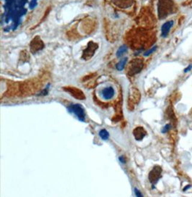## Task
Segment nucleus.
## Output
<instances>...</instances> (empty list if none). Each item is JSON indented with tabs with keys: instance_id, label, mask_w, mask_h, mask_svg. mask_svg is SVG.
Wrapping results in <instances>:
<instances>
[{
	"instance_id": "nucleus-12",
	"label": "nucleus",
	"mask_w": 192,
	"mask_h": 197,
	"mask_svg": "<svg viewBox=\"0 0 192 197\" xmlns=\"http://www.w3.org/2000/svg\"><path fill=\"white\" fill-rule=\"evenodd\" d=\"M99 135H100V137L103 140H107L109 138V136H110L107 131H106L105 129H103L99 131Z\"/></svg>"
},
{
	"instance_id": "nucleus-10",
	"label": "nucleus",
	"mask_w": 192,
	"mask_h": 197,
	"mask_svg": "<svg viewBox=\"0 0 192 197\" xmlns=\"http://www.w3.org/2000/svg\"><path fill=\"white\" fill-rule=\"evenodd\" d=\"M127 61H128V58H127V57H124V58L121 59V60L118 62V64L117 65V70H122L123 69H124V68L125 67Z\"/></svg>"
},
{
	"instance_id": "nucleus-7",
	"label": "nucleus",
	"mask_w": 192,
	"mask_h": 197,
	"mask_svg": "<svg viewBox=\"0 0 192 197\" xmlns=\"http://www.w3.org/2000/svg\"><path fill=\"white\" fill-rule=\"evenodd\" d=\"M38 38L36 37L32 40L31 43V50L32 52L38 51L43 48V43L41 39H38Z\"/></svg>"
},
{
	"instance_id": "nucleus-1",
	"label": "nucleus",
	"mask_w": 192,
	"mask_h": 197,
	"mask_svg": "<svg viewBox=\"0 0 192 197\" xmlns=\"http://www.w3.org/2000/svg\"><path fill=\"white\" fill-rule=\"evenodd\" d=\"M174 4L172 0H159L158 12L160 19H165L173 12Z\"/></svg>"
},
{
	"instance_id": "nucleus-4",
	"label": "nucleus",
	"mask_w": 192,
	"mask_h": 197,
	"mask_svg": "<svg viewBox=\"0 0 192 197\" xmlns=\"http://www.w3.org/2000/svg\"><path fill=\"white\" fill-rule=\"evenodd\" d=\"M161 172H162V169L159 166H155L153 169L150 172L149 180L153 185H155L160 179L161 177Z\"/></svg>"
},
{
	"instance_id": "nucleus-6",
	"label": "nucleus",
	"mask_w": 192,
	"mask_h": 197,
	"mask_svg": "<svg viewBox=\"0 0 192 197\" xmlns=\"http://www.w3.org/2000/svg\"><path fill=\"white\" fill-rule=\"evenodd\" d=\"M173 25V21H168L161 28V36L163 37H166L169 33L170 30Z\"/></svg>"
},
{
	"instance_id": "nucleus-11",
	"label": "nucleus",
	"mask_w": 192,
	"mask_h": 197,
	"mask_svg": "<svg viewBox=\"0 0 192 197\" xmlns=\"http://www.w3.org/2000/svg\"><path fill=\"white\" fill-rule=\"evenodd\" d=\"M127 50H128V48H127L126 46H124H124L120 47L117 52V57H122V56L127 52Z\"/></svg>"
},
{
	"instance_id": "nucleus-3",
	"label": "nucleus",
	"mask_w": 192,
	"mask_h": 197,
	"mask_svg": "<svg viewBox=\"0 0 192 197\" xmlns=\"http://www.w3.org/2000/svg\"><path fill=\"white\" fill-rule=\"evenodd\" d=\"M68 111L71 113H73L76 115V117L79 118V120L84 121L85 120V112L84 109L81 105L74 104L71 105L68 108Z\"/></svg>"
},
{
	"instance_id": "nucleus-17",
	"label": "nucleus",
	"mask_w": 192,
	"mask_h": 197,
	"mask_svg": "<svg viewBox=\"0 0 192 197\" xmlns=\"http://www.w3.org/2000/svg\"><path fill=\"white\" fill-rule=\"evenodd\" d=\"M191 185H188L187 187H186L185 188H184V191H186L188 189H190V188H191Z\"/></svg>"
},
{
	"instance_id": "nucleus-5",
	"label": "nucleus",
	"mask_w": 192,
	"mask_h": 197,
	"mask_svg": "<svg viewBox=\"0 0 192 197\" xmlns=\"http://www.w3.org/2000/svg\"><path fill=\"white\" fill-rule=\"evenodd\" d=\"M115 95V90L111 86L106 87L101 91V96L105 100H110Z\"/></svg>"
},
{
	"instance_id": "nucleus-13",
	"label": "nucleus",
	"mask_w": 192,
	"mask_h": 197,
	"mask_svg": "<svg viewBox=\"0 0 192 197\" xmlns=\"http://www.w3.org/2000/svg\"><path fill=\"white\" fill-rule=\"evenodd\" d=\"M156 49H157V46L153 47V48L150 49V50H148V51L145 52V53H144V56H146V57H147V56H149L150 55V54H152L153 52H155V50H156Z\"/></svg>"
},
{
	"instance_id": "nucleus-9",
	"label": "nucleus",
	"mask_w": 192,
	"mask_h": 197,
	"mask_svg": "<svg viewBox=\"0 0 192 197\" xmlns=\"http://www.w3.org/2000/svg\"><path fill=\"white\" fill-rule=\"evenodd\" d=\"M132 3V0H117L115 1L116 4L119 7H128L131 6Z\"/></svg>"
},
{
	"instance_id": "nucleus-2",
	"label": "nucleus",
	"mask_w": 192,
	"mask_h": 197,
	"mask_svg": "<svg viewBox=\"0 0 192 197\" xmlns=\"http://www.w3.org/2000/svg\"><path fill=\"white\" fill-rule=\"evenodd\" d=\"M143 68V62L142 59H135L130 62L129 67H128V73L130 76L139 73Z\"/></svg>"
},
{
	"instance_id": "nucleus-14",
	"label": "nucleus",
	"mask_w": 192,
	"mask_h": 197,
	"mask_svg": "<svg viewBox=\"0 0 192 197\" xmlns=\"http://www.w3.org/2000/svg\"><path fill=\"white\" fill-rule=\"evenodd\" d=\"M170 128H171V125L170 124H167V125H166V126H164V128H163L162 129V133H166V132H167L168 130L170 129Z\"/></svg>"
},
{
	"instance_id": "nucleus-16",
	"label": "nucleus",
	"mask_w": 192,
	"mask_h": 197,
	"mask_svg": "<svg viewBox=\"0 0 192 197\" xmlns=\"http://www.w3.org/2000/svg\"><path fill=\"white\" fill-rule=\"evenodd\" d=\"M135 194H136L137 196H142V194L140 193V191L137 190V189H135Z\"/></svg>"
},
{
	"instance_id": "nucleus-8",
	"label": "nucleus",
	"mask_w": 192,
	"mask_h": 197,
	"mask_svg": "<svg viewBox=\"0 0 192 197\" xmlns=\"http://www.w3.org/2000/svg\"><path fill=\"white\" fill-rule=\"evenodd\" d=\"M133 134L135 135V138L137 141L142 140V138H144L145 135L146 134V132L144 130L143 128L142 127H137L133 131Z\"/></svg>"
},
{
	"instance_id": "nucleus-15",
	"label": "nucleus",
	"mask_w": 192,
	"mask_h": 197,
	"mask_svg": "<svg viewBox=\"0 0 192 197\" xmlns=\"http://www.w3.org/2000/svg\"><path fill=\"white\" fill-rule=\"evenodd\" d=\"M191 69H192V65H189L187 68H185V70H184V73H188V72H189Z\"/></svg>"
}]
</instances>
